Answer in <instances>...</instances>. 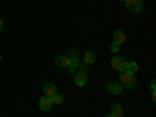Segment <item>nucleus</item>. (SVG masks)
<instances>
[{
	"label": "nucleus",
	"instance_id": "1",
	"mask_svg": "<svg viewBox=\"0 0 156 117\" xmlns=\"http://www.w3.org/2000/svg\"><path fill=\"white\" fill-rule=\"evenodd\" d=\"M119 84L122 86V87H125V89H134L136 87V78H134V75H129V73H125V72H122L120 73V76H119Z\"/></svg>",
	"mask_w": 156,
	"mask_h": 117
},
{
	"label": "nucleus",
	"instance_id": "2",
	"mask_svg": "<svg viewBox=\"0 0 156 117\" xmlns=\"http://www.w3.org/2000/svg\"><path fill=\"white\" fill-rule=\"evenodd\" d=\"M125 5L133 12H140L142 8H144V2L142 0H125Z\"/></svg>",
	"mask_w": 156,
	"mask_h": 117
},
{
	"label": "nucleus",
	"instance_id": "3",
	"mask_svg": "<svg viewBox=\"0 0 156 117\" xmlns=\"http://www.w3.org/2000/svg\"><path fill=\"white\" fill-rule=\"evenodd\" d=\"M125 64H126V61H125L122 56H112V58H111V67L115 69L117 72H123Z\"/></svg>",
	"mask_w": 156,
	"mask_h": 117
},
{
	"label": "nucleus",
	"instance_id": "4",
	"mask_svg": "<svg viewBox=\"0 0 156 117\" xmlns=\"http://www.w3.org/2000/svg\"><path fill=\"white\" fill-rule=\"evenodd\" d=\"M58 92V89H56V84L55 83H45L44 84V94H45V97H53L55 94Z\"/></svg>",
	"mask_w": 156,
	"mask_h": 117
},
{
	"label": "nucleus",
	"instance_id": "5",
	"mask_svg": "<svg viewBox=\"0 0 156 117\" xmlns=\"http://www.w3.org/2000/svg\"><path fill=\"white\" fill-rule=\"evenodd\" d=\"M55 62H56V66H59V67H69L70 58L66 56V55H58V56L55 58Z\"/></svg>",
	"mask_w": 156,
	"mask_h": 117
},
{
	"label": "nucleus",
	"instance_id": "6",
	"mask_svg": "<svg viewBox=\"0 0 156 117\" xmlns=\"http://www.w3.org/2000/svg\"><path fill=\"white\" fill-rule=\"evenodd\" d=\"M87 83V75L86 72H76L75 73V84L76 86H84Z\"/></svg>",
	"mask_w": 156,
	"mask_h": 117
},
{
	"label": "nucleus",
	"instance_id": "7",
	"mask_svg": "<svg viewBox=\"0 0 156 117\" xmlns=\"http://www.w3.org/2000/svg\"><path fill=\"white\" fill-rule=\"evenodd\" d=\"M51 105H53V101H51L50 97H42L41 100H39V108H41L42 111L51 109Z\"/></svg>",
	"mask_w": 156,
	"mask_h": 117
},
{
	"label": "nucleus",
	"instance_id": "8",
	"mask_svg": "<svg viewBox=\"0 0 156 117\" xmlns=\"http://www.w3.org/2000/svg\"><path fill=\"white\" fill-rule=\"evenodd\" d=\"M106 90L109 94H114V95H119L120 92H122V86L119 84V83H109L108 86H106Z\"/></svg>",
	"mask_w": 156,
	"mask_h": 117
},
{
	"label": "nucleus",
	"instance_id": "9",
	"mask_svg": "<svg viewBox=\"0 0 156 117\" xmlns=\"http://www.w3.org/2000/svg\"><path fill=\"white\" fill-rule=\"evenodd\" d=\"M112 37H114V42L120 44V45L126 41V36H125V33H123L122 30H115V31H114V34H112Z\"/></svg>",
	"mask_w": 156,
	"mask_h": 117
},
{
	"label": "nucleus",
	"instance_id": "10",
	"mask_svg": "<svg viewBox=\"0 0 156 117\" xmlns=\"http://www.w3.org/2000/svg\"><path fill=\"white\" fill-rule=\"evenodd\" d=\"M122 112H123V106L120 105V103H114V105L111 106V114L114 117H120Z\"/></svg>",
	"mask_w": 156,
	"mask_h": 117
},
{
	"label": "nucleus",
	"instance_id": "11",
	"mask_svg": "<svg viewBox=\"0 0 156 117\" xmlns=\"http://www.w3.org/2000/svg\"><path fill=\"white\" fill-rule=\"evenodd\" d=\"M123 72H125V73H129V75H134V73L137 72V64H136V62H126Z\"/></svg>",
	"mask_w": 156,
	"mask_h": 117
},
{
	"label": "nucleus",
	"instance_id": "12",
	"mask_svg": "<svg viewBox=\"0 0 156 117\" xmlns=\"http://www.w3.org/2000/svg\"><path fill=\"white\" fill-rule=\"evenodd\" d=\"M95 61V53L94 51H87V53H84V62L86 64H92Z\"/></svg>",
	"mask_w": 156,
	"mask_h": 117
},
{
	"label": "nucleus",
	"instance_id": "13",
	"mask_svg": "<svg viewBox=\"0 0 156 117\" xmlns=\"http://www.w3.org/2000/svg\"><path fill=\"white\" fill-rule=\"evenodd\" d=\"M51 101H53L55 103V105H61V103L64 101V95H61V94H55L53 97H51Z\"/></svg>",
	"mask_w": 156,
	"mask_h": 117
},
{
	"label": "nucleus",
	"instance_id": "14",
	"mask_svg": "<svg viewBox=\"0 0 156 117\" xmlns=\"http://www.w3.org/2000/svg\"><path fill=\"white\" fill-rule=\"evenodd\" d=\"M119 48H120V44H117V42H112V45H111V51H119Z\"/></svg>",
	"mask_w": 156,
	"mask_h": 117
},
{
	"label": "nucleus",
	"instance_id": "15",
	"mask_svg": "<svg viewBox=\"0 0 156 117\" xmlns=\"http://www.w3.org/2000/svg\"><path fill=\"white\" fill-rule=\"evenodd\" d=\"M2 31H3V20L0 19V33H2Z\"/></svg>",
	"mask_w": 156,
	"mask_h": 117
},
{
	"label": "nucleus",
	"instance_id": "16",
	"mask_svg": "<svg viewBox=\"0 0 156 117\" xmlns=\"http://www.w3.org/2000/svg\"><path fill=\"white\" fill-rule=\"evenodd\" d=\"M105 117H114V115H112V114H108V115H105Z\"/></svg>",
	"mask_w": 156,
	"mask_h": 117
},
{
	"label": "nucleus",
	"instance_id": "17",
	"mask_svg": "<svg viewBox=\"0 0 156 117\" xmlns=\"http://www.w3.org/2000/svg\"><path fill=\"white\" fill-rule=\"evenodd\" d=\"M0 62H2V55H0Z\"/></svg>",
	"mask_w": 156,
	"mask_h": 117
},
{
	"label": "nucleus",
	"instance_id": "18",
	"mask_svg": "<svg viewBox=\"0 0 156 117\" xmlns=\"http://www.w3.org/2000/svg\"><path fill=\"white\" fill-rule=\"evenodd\" d=\"M120 2H125V0H120Z\"/></svg>",
	"mask_w": 156,
	"mask_h": 117
},
{
	"label": "nucleus",
	"instance_id": "19",
	"mask_svg": "<svg viewBox=\"0 0 156 117\" xmlns=\"http://www.w3.org/2000/svg\"><path fill=\"white\" fill-rule=\"evenodd\" d=\"M120 117H123V115H120Z\"/></svg>",
	"mask_w": 156,
	"mask_h": 117
}]
</instances>
